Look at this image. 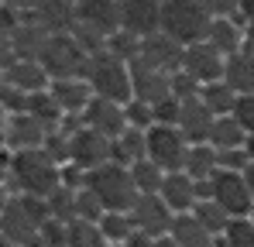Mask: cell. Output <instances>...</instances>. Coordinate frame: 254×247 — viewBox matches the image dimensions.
I'll return each mask as SVG.
<instances>
[{
	"label": "cell",
	"instance_id": "obj_15",
	"mask_svg": "<svg viewBox=\"0 0 254 247\" xmlns=\"http://www.w3.org/2000/svg\"><path fill=\"white\" fill-rule=\"evenodd\" d=\"M79 121H83V127L103 134V137H110V141L127 127L124 103H114V100H103V96H93V100L86 103V110L79 114Z\"/></svg>",
	"mask_w": 254,
	"mask_h": 247
},
{
	"label": "cell",
	"instance_id": "obj_57",
	"mask_svg": "<svg viewBox=\"0 0 254 247\" xmlns=\"http://www.w3.org/2000/svg\"><path fill=\"white\" fill-rule=\"evenodd\" d=\"M0 89H3V72H0Z\"/></svg>",
	"mask_w": 254,
	"mask_h": 247
},
{
	"label": "cell",
	"instance_id": "obj_23",
	"mask_svg": "<svg viewBox=\"0 0 254 247\" xmlns=\"http://www.w3.org/2000/svg\"><path fill=\"white\" fill-rule=\"evenodd\" d=\"M169 237L179 247H216V237L192 216V213H175L169 227Z\"/></svg>",
	"mask_w": 254,
	"mask_h": 247
},
{
	"label": "cell",
	"instance_id": "obj_55",
	"mask_svg": "<svg viewBox=\"0 0 254 247\" xmlns=\"http://www.w3.org/2000/svg\"><path fill=\"white\" fill-rule=\"evenodd\" d=\"M0 247H14V244H10V241H7V237H3V234H0Z\"/></svg>",
	"mask_w": 254,
	"mask_h": 247
},
{
	"label": "cell",
	"instance_id": "obj_31",
	"mask_svg": "<svg viewBox=\"0 0 254 247\" xmlns=\"http://www.w3.org/2000/svg\"><path fill=\"white\" fill-rule=\"evenodd\" d=\"M31 117H38V121L48 127V130H55L59 124H62V110H59V103L52 100V93L48 89H38V93H28V107H24Z\"/></svg>",
	"mask_w": 254,
	"mask_h": 247
},
{
	"label": "cell",
	"instance_id": "obj_56",
	"mask_svg": "<svg viewBox=\"0 0 254 247\" xmlns=\"http://www.w3.org/2000/svg\"><path fill=\"white\" fill-rule=\"evenodd\" d=\"M248 216H251V223H254V206H251V213H248Z\"/></svg>",
	"mask_w": 254,
	"mask_h": 247
},
{
	"label": "cell",
	"instance_id": "obj_30",
	"mask_svg": "<svg viewBox=\"0 0 254 247\" xmlns=\"http://www.w3.org/2000/svg\"><path fill=\"white\" fill-rule=\"evenodd\" d=\"M199 100L210 107L213 117H223V114H230V110H234L237 93H234L223 79H213V82H203V86H199Z\"/></svg>",
	"mask_w": 254,
	"mask_h": 247
},
{
	"label": "cell",
	"instance_id": "obj_20",
	"mask_svg": "<svg viewBox=\"0 0 254 247\" xmlns=\"http://www.w3.org/2000/svg\"><path fill=\"white\" fill-rule=\"evenodd\" d=\"M182 107H179V130H182V137L189 141V144H203L206 137H210V127H213V114L210 107L199 100V96H192V100H179Z\"/></svg>",
	"mask_w": 254,
	"mask_h": 247
},
{
	"label": "cell",
	"instance_id": "obj_2",
	"mask_svg": "<svg viewBox=\"0 0 254 247\" xmlns=\"http://www.w3.org/2000/svg\"><path fill=\"white\" fill-rule=\"evenodd\" d=\"M48 220V203L42 196H21L14 192L0 206V234L14 247H31L38 241V227Z\"/></svg>",
	"mask_w": 254,
	"mask_h": 247
},
{
	"label": "cell",
	"instance_id": "obj_43",
	"mask_svg": "<svg viewBox=\"0 0 254 247\" xmlns=\"http://www.w3.org/2000/svg\"><path fill=\"white\" fill-rule=\"evenodd\" d=\"M172 96L175 100H192V96H199V82L189 79L186 72H172Z\"/></svg>",
	"mask_w": 254,
	"mask_h": 247
},
{
	"label": "cell",
	"instance_id": "obj_48",
	"mask_svg": "<svg viewBox=\"0 0 254 247\" xmlns=\"http://www.w3.org/2000/svg\"><path fill=\"white\" fill-rule=\"evenodd\" d=\"M10 59H14V48H10V35L0 28V72L10 65Z\"/></svg>",
	"mask_w": 254,
	"mask_h": 247
},
{
	"label": "cell",
	"instance_id": "obj_19",
	"mask_svg": "<svg viewBox=\"0 0 254 247\" xmlns=\"http://www.w3.org/2000/svg\"><path fill=\"white\" fill-rule=\"evenodd\" d=\"M52 100L59 103V110L65 117H79L86 110V103L93 100V86L86 82V76H69V79H52L48 82Z\"/></svg>",
	"mask_w": 254,
	"mask_h": 247
},
{
	"label": "cell",
	"instance_id": "obj_10",
	"mask_svg": "<svg viewBox=\"0 0 254 247\" xmlns=\"http://www.w3.org/2000/svg\"><path fill=\"white\" fill-rule=\"evenodd\" d=\"M103 162H110V137H103V134H96V130H89V127H76V130H69V162L65 165H76V168H100Z\"/></svg>",
	"mask_w": 254,
	"mask_h": 247
},
{
	"label": "cell",
	"instance_id": "obj_13",
	"mask_svg": "<svg viewBox=\"0 0 254 247\" xmlns=\"http://www.w3.org/2000/svg\"><path fill=\"white\" fill-rule=\"evenodd\" d=\"M45 134H48V127L24 110V114H10L7 117V127L0 134V144L7 151H31V148H42L45 144Z\"/></svg>",
	"mask_w": 254,
	"mask_h": 247
},
{
	"label": "cell",
	"instance_id": "obj_29",
	"mask_svg": "<svg viewBox=\"0 0 254 247\" xmlns=\"http://www.w3.org/2000/svg\"><path fill=\"white\" fill-rule=\"evenodd\" d=\"M244 141H248L244 127L234 121L230 114H223V117H213V127H210V137H206V144H213L216 151H230V148H244Z\"/></svg>",
	"mask_w": 254,
	"mask_h": 247
},
{
	"label": "cell",
	"instance_id": "obj_44",
	"mask_svg": "<svg viewBox=\"0 0 254 247\" xmlns=\"http://www.w3.org/2000/svg\"><path fill=\"white\" fill-rule=\"evenodd\" d=\"M179 107H182V103H179L175 96L158 100V103L151 107V110H155V124H172V127H175V124H179Z\"/></svg>",
	"mask_w": 254,
	"mask_h": 247
},
{
	"label": "cell",
	"instance_id": "obj_50",
	"mask_svg": "<svg viewBox=\"0 0 254 247\" xmlns=\"http://www.w3.org/2000/svg\"><path fill=\"white\" fill-rule=\"evenodd\" d=\"M241 52H248L254 59V28H244V41H241Z\"/></svg>",
	"mask_w": 254,
	"mask_h": 247
},
{
	"label": "cell",
	"instance_id": "obj_14",
	"mask_svg": "<svg viewBox=\"0 0 254 247\" xmlns=\"http://www.w3.org/2000/svg\"><path fill=\"white\" fill-rule=\"evenodd\" d=\"M130 96L155 107L158 100L172 96V76L155 69V65H148V62H141V59H134L130 62Z\"/></svg>",
	"mask_w": 254,
	"mask_h": 247
},
{
	"label": "cell",
	"instance_id": "obj_45",
	"mask_svg": "<svg viewBox=\"0 0 254 247\" xmlns=\"http://www.w3.org/2000/svg\"><path fill=\"white\" fill-rule=\"evenodd\" d=\"M216 155H220V168H227V172H244L251 165L244 148H230V151H216Z\"/></svg>",
	"mask_w": 254,
	"mask_h": 247
},
{
	"label": "cell",
	"instance_id": "obj_39",
	"mask_svg": "<svg viewBox=\"0 0 254 247\" xmlns=\"http://www.w3.org/2000/svg\"><path fill=\"white\" fill-rule=\"evenodd\" d=\"M124 117H127V127H137V130H148L151 124H155V110H151V103H144V100H127L124 103Z\"/></svg>",
	"mask_w": 254,
	"mask_h": 247
},
{
	"label": "cell",
	"instance_id": "obj_47",
	"mask_svg": "<svg viewBox=\"0 0 254 247\" xmlns=\"http://www.w3.org/2000/svg\"><path fill=\"white\" fill-rule=\"evenodd\" d=\"M234 21H237L241 28H254V0H237V14H234Z\"/></svg>",
	"mask_w": 254,
	"mask_h": 247
},
{
	"label": "cell",
	"instance_id": "obj_53",
	"mask_svg": "<svg viewBox=\"0 0 254 247\" xmlns=\"http://www.w3.org/2000/svg\"><path fill=\"white\" fill-rule=\"evenodd\" d=\"M155 247H179V244H175L169 234H165V237H158V241H155Z\"/></svg>",
	"mask_w": 254,
	"mask_h": 247
},
{
	"label": "cell",
	"instance_id": "obj_40",
	"mask_svg": "<svg viewBox=\"0 0 254 247\" xmlns=\"http://www.w3.org/2000/svg\"><path fill=\"white\" fill-rule=\"evenodd\" d=\"M65 234H69V223L48 216L42 227H38V244L42 247H65Z\"/></svg>",
	"mask_w": 254,
	"mask_h": 247
},
{
	"label": "cell",
	"instance_id": "obj_5",
	"mask_svg": "<svg viewBox=\"0 0 254 247\" xmlns=\"http://www.w3.org/2000/svg\"><path fill=\"white\" fill-rule=\"evenodd\" d=\"M86 82L93 86V96H103V100H114V103H127L130 100V65L114 59L110 52L89 55Z\"/></svg>",
	"mask_w": 254,
	"mask_h": 247
},
{
	"label": "cell",
	"instance_id": "obj_54",
	"mask_svg": "<svg viewBox=\"0 0 254 247\" xmlns=\"http://www.w3.org/2000/svg\"><path fill=\"white\" fill-rule=\"evenodd\" d=\"M7 117H10V114H7V110L0 107V134H3V127H7Z\"/></svg>",
	"mask_w": 254,
	"mask_h": 247
},
{
	"label": "cell",
	"instance_id": "obj_49",
	"mask_svg": "<svg viewBox=\"0 0 254 247\" xmlns=\"http://www.w3.org/2000/svg\"><path fill=\"white\" fill-rule=\"evenodd\" d=\"M155 241H158V237H148V234L134 230V234H130V237H127V241H124L121 247H155Z\"/></svg>",
	"mask_w": 254,
	"mask_h": 247
},
{
	"label": "cell",
	"instance_id": "obj_59",
	"mask_svg": "<svg viewBox=\"0 0 254 247\" xmlns=\"http://www.w3.org/2000/svg\"><path fill=\"white\" fill-rule=\"evenodd\" d=\"M72 3H76V0H72Z\"/></svg>",
	"mask_w": 254,
	"mask_h": 247
},
{
	"label": "cell",
	"instance_id": "obj_7",
	"mask_svg": "<svg viewBox=\"0 0 254 247\" xmlns=\"http://www.w3.org/2000/svg\"><path fill=\"white\" fill-rule=\"evenodd\" d=\"M186 151H189V141L182 137L179 127H172V124H151L144 130V158L155 162L162 172H182Z\"/></svg>",
	"mask_w": 254,
	"mask_h": 247
},
{
	"label": "cell",
	"instance_id": "obj_52",
	"mask_svg": "<svg viewBox=\"0 0 254 247\" xmlns=\"http://www.w3.org/2000/svg\"><path fill=\"white\" fill-rule=\"evenodd\" d=\"M244 151H248V158L254 162V134H248V141H244Z\"/></svg>",
	"mask_w": 254,
	"mask_h": 247
},
{
	"label": "cell",
	"instance_id": "obj_22",
	"mask_svg": "<svg viewBox=\"0 0 254 247\" xmlns=\"http://www.w3.org/2000/svg\"><path fill=\"white\" fill-rule=\"evenodd\" d=\"M3 79L17 86L21 93H38V89H48L52 82L38 59H10V65L3 69Z\"/></svg>",
	"mask_w": 254,
	"mask_h": 247
},
{
	"label": "cell",
	"instance_id": "obj_41",
	"mask_svg": "<svg viewBox=\"0 0 254 247\" xmlns=\"http://www.w3.org/2000/svg\"><path fill=\"white\" fill-rule=\"evenodd\" d=\"M103 216V206H100V199L89 192V189H76V220H89V223H96Z\"/></svg>",
	"mask_w": 254,
	"mask_h": 247
},
{
	"label": "cell",
	"instance_id": "obj_33",
	"mask_svg": "<svg viewBox=\"0 0 254 247\" xmlns=\"http://www.w3.org/2000/svg\"><path fill=\"white\" fill-rule=\"evenodd\" d=\"M130 179H134V189H137V196H155V192L162 189V179H165V172H162V168H158L155 162L141 158V162L130 165Z\"/></svg>",
	"mask_w": 254,
	"mask_h": 247
},
{
	"label": "cell",
	"instance_id": "obj_8",
	"mask_svg": "<svg viewBox=\"0 0 254 247\" xmlns=\"http://www.w3.org/2000/svg\"><path fill=\"white\" fill-rule=\"evenodd\" d=\"M210 199L227 216H248L254 206V196L251 189H248V182H244V175L241 172H227V168H216L210 179Z\"/></svg>",
	"mask_w": 254,
	"mask_h": 247
},
{
	"label": "cell",
	"instance_id": "obj_46",
	"mask_svg": "<svg viewBox=\"0 0 254 247\" xmlns=\"http://www.w3.org/2000/svg\"><path fill=\"white\" fill-rule=\"evenodd\" d=\"M203 7L210 10V17H234L237 14V0H203Z\"/></svg>",
	"mask_w": 254,
	"mask_h": 247
},
{
	"label": "cell",
	"instance_id": "obj_12",
	"mask_svg": "<svg viewBox=\"0 0 254 247\" xmlns=\"http://www.w3.org/2000/svg\"><path fill=\"white\" fill-rule=\"evenodd\" d=\"M127 213H130V220H134V230H141V234H148V237H165L172 220H175V213L162 203L158 192H155V196H137Z\"/></svg>",
	"mask_w": 254,
	"mask_h": 247
},
{
	"label": "cell",
	"instance_id": "obj_3",
	"mask_svg": "<svg viewBox=\"0 0 254 247\" xmlns=\"http://www.w3.org/2000/svg\"><path fill=\"white\" fill-rule=\"evenodd\" d=\"M83 185L100 199L103 213L114 209V213H127L134 199H137V189H134V179H130V168L117 162H103L100 168H89L83 179Z\"/></svg>",
	"mask_w": 254,
	"mask_h": 247
},
{
	"label": "cell",
	"instance_id": "obj_32",
	"mask_svg": "<svg viewBox=\"0 0 254 247\" xmlns=\"http://www.w3.org/2000/svg\"><path fill=\"white\" fill-rule=\"evenodd\" d=\"M216 247H254V223L251 216H230L223 234L216 237Z\"/></svg>",
	"mask_w": 254,
	"mask_h": 247
},
{
	"label": "cell",
	"instance_id": "obj_34",
	"mask_svg": "<svg viewBox=\"0 0 254 247\" xmlns=\"http://www.w3.org/2000/svg\"><path fill=\"white\" fill-rule=\"evenodd\" d=\"M96 227H100V234L107 237V244H124L127 237L134 234L130 213H114V209H107V213L96 220Z\"/></svg>",
	"mask_w": 254,
	"mask_h": 247
},
{
	"label": "cell",
	"instance_id": "obj_38",
	"mask_svg": "<svg viewBox=\"0 0 254 247\" xmlns=\"http://www.w3.org/2000/svg\"><path fill=\"white\" fill-rule=\"evenodd\" d=\"M189 213H192V216H196V220H199V223L210 230L213 237H220V234H223V227H227V220H230V216H227L220 206L213 203V199H199V203L192 206Z\"/></svg>",
	"mask_w": 254,
	"mask_h": 247
},
{
	"label": "cell",
	"instance_id": "obj_4",
	"mask_svg": "<svg viewBox=\"0 0 254 247\" xmlns=\"http://www.w3.org/2000/svg\"><path fill=\"white\" fill-rule=\"evenodd\" d=\"M210 21L213 17L203 7V0H165L162 3V31L182 48L206 38Z\"/></svg>",
	"mask_w": 254,
	"mask_h": 247
},
{
	"label": "cell",
	"instance_id": "obj_21",
	"mask_svg": "<svg viewBox=\"0 0 254 247\" xmlns=\"http://www.w3.org/2000/svg\"><path fill=\"white\" fill-rule=\"evenodd\" d=\"M158 196L172 213H189L196 206V179H189L186 172H165Z\"/></svg>",
	"mask_w": 254,
	"mask_h": 247
},
{
	"label": "cell",
	"instance_id": "obj_17",
	"mask_svg": "<svg viewBox=\"0 0 254 247\" xmlns=\"http://www.w3.org/2000/svg\"><path fill=\"white\" fill-rule=\"evenodd\" d=\"M28 17L45 35H69L76 28V3L72 0H38L28 10Z\"/></svg>",
	"mask_w": 254,
	"mask_h": 247
},
{
	"label": "cell",
	"instance_id": "obj_28",
	"mask_svg": "<svg viewBox=\"0 0 254 247\" xmlns=\"http://www.w3.org/2000/svg\"><path fill=\"white\" fill-rule=\"evenodd\" d=\"M220 168V155H216V148L213 144H189V151H186V162H182V172L189 175V179H213V172Z\"/></svg>",
	"mask_w": 254,
	"mask_h": 247
},
{
	"label": "cell",
	"instance_id": "obj_9",
	"mask_svg": "<svg viewBox=\"0 0 254 247\" xmlns=\"http://www.w3.org/2000/svg\"><path fill=\"white\" fill-rule=\"evenodd\" d=\"M76 28H83L96 38H107L121 31V0H76Z\"/></svg>",
	"mask_w": 254,
	"mask_h": 247
},
{
	"label": "cell",
	"instance_id": "obj_42",
	"mask_svg": "<svg viewBox=\"0 0 254 247\" xmlns=\"http://www.w3.org/2000/svg\"><path fill=\"white\" fill-rule=\"evenodd\" d=\"M230 117L244 127V134H254V93H248V96H237V100H234Z\"/></svg>",
	"mask_w": 254,
	"mask_h": 247
},
{
	"label": "cell",
	"instance_id": "obj_6",
	"mask_svg": "<svg viewBox=\"0 0 254 247\" xmlns=\"http://www.w3.org/2000/svg\"><path fill=\"white\" fill-rule=\"evenodd\" d=\"M38 62L48 72V79H69V76H86L89 55L72 35H48L38 52Z\"/></svg>",
	"mask_w": 254,
	"mask_h": 247
},
{
	"label": "cell",
	"instance_id": "obj_36",
	"mask_svg": "<svg viewBox=\"0 0 254 247\" xmlns=\"http://www.w3.org/2000/svg\"><path fill=\"white\" fill-rule=\"evenodd\" d=\"M103 52H110L114 59H121V62H127V65H130V62H134V59L141 55V38L121 28V31H114V35L107 38Z\"/></svg>",
	"mask_w": 254,
	"mask_h": 247
},
{
	"label": "cell",
	"instance_id": "obj_25",
	"mask_svg": "<svg viewBox=\"0 0 254 247\" xmlns=\"http://www.w3.org/2000/svg\"><path fill=\"white\" fill-rule=\"evenodd\" d=\"M45 38H48V35H45L42 28H38L28 14H21L17 28L10 31V48H14V59H38Z\"/></svg>",
	"mask_w": 254,
	"mask_h": 247
},
{
	"label": "cell",
	"instance_id": "obj_24",
	"mask_svg": "<svg viewBox=\"0 0 254 247\" xmlns=\"http://www.w3.org/2000/svg\"><path fill=\"white\" fill-rule=\"evenodd\" d=\"M223 82H227L237 96L254 93V59L248 55V52L227 55V62H223Z\"/></svg>",
	"mask_w": 254,
	"mask_h": 247
},
{
	"label": "cell",
	"instance_id": "obj_16",
	"mask_svg": "<svg viewBox=\"0 0 254 247\" xmlns=\"http://www.w3.org/2000/svg\"><path fill=\"white\" fill-rule=\"evenodd\" d=\"M121 28L137 38L162 31V0H121Z\"/></svg>",
	"mask_w": 254,
	"mask_h": 247
},
{
	"label": "cell",
	"instance_id": "obj_51",
	"mask_svg": "<svg viewBox=\"0 0 254 247\" xmlns=\"http://www.w3.org/2000/svg\"><path fill=\"white\" fill-rule=\"evenodd\" d=\"M241 175H244V182H248V189H251V196H254V162L248 165V168H244Z\"/></svg>",
	"mask_w": 254,
	"mask_h": 247
},
{
	"label": "cell",
	"instance_id": "obj_58",
	"mask_svg": "<svg viewBox=\"0 0 254 247\" xmlns=\"http://www.w3.org/2000/svg\"><path fill=\"white\" fill-rule=\"evenodd\" d=\"M162 3H165V0H162Z\"/></svg>",
	"mask_w": 254,
	"mask_h": 247
},
{
	"label": "cell",
	"instance_id": "obj_18",
	"mask_svg": "<svg viewBox=\"0 0 254 247\" xmlns=\"http://www.w3.org/2000/svg\"><path fill=\"white\" fill-rule=\"evenodd\" d=\"M137 59L172 76V72H179V65H182V45L172 41L165 31H155V35L141 38V55H137Z\"/></svg>",
	"mask_w": 254,
	"mask_h": 247
},
{
	"label": "cell",
	"instance_id": "obj_35",
	"mask_svg": "<svg viewBox=\"0 0 254 247\" xmlns=\"http://www.w3.org/2000/svg\"><path fill=\"white\" fill-rule=\"evenodd\" d=\"M65 247H110L107 237L100 234L96 223L89 220H72L69 223V234H65Z\"/></svg>",
	"mask_w": 254,
	"mask_h": 247
},
{
	"label": "cell",
	"instance_id": "obj_1",
	"mask_svg": "<svg viewBox=\"0 0 254 247\" xmlns=\"http://www.w3.org/2000/svg\"><path fill=\"white\" fill-rule=\"evenodd\" d=\"M59 185H62V165H55L42 148L10 155V189L14 192L48 199Z\"/></svg>",
	"mask_w": 254,
	"mask_h": 247
},
{
	"label": "cell",
	"instance_id": "obj_11",
	"mask_svg": "<svg viewBox=\"0 0 254 247\" xmlns=\"http://www.w3.org/2000/svg\"><path fill=\"white\" fill-rule=\"evenodd\" d=\"M223 62H227V55H220L210 41H196V45H186V48H182V65H179V72H186L189 79H196L203 86V82L223 79Z\"/></svg>",
	"mask_w": 254,
	"mask_h": 247
},
{
	"label": "cell",
	"instance_id": "obj_26",
	"mask_svg": "<svg viewBox=\"0 0 254 247\" xmlns=\"http://www.w3.org/2000/svg\"><path fill=\"white\" fill-rule=\"evenodd\" d=\"M220 55H234L241 52V41H244V28L234 21V17H213L210 28H206V38Z\"/></svg>",
	"mask_w": 254,
	"mask_h": 247
},
{
	"label": "cell",
	"instance_id": "obj_27",
	"mask_svg": "<svg viewBox=\"0 0 254 247\" xmlns=\"http://www.w3.org/2000/svg\"><path fill=\"white\" fill-rule=\"evenodd\" d=\"M144 158V130H137V127H124L114 141H110V162L117 165H130L141 162Z\"/></svg>",
	"mask_w": 254,
	"mask_h": 247
},
{
	"label": "cell",
	"instance_id": "obj_37",
	"mask_svg": "<svg viewBox=\"0 0 254 247\" xmlns=\"http://www.w3.org/2000/svg\"><path fill=\"white\" fill-rule=\"evenodd\" d=\"M45 203H48V216H55V220H62V223H72V220H76V189L59 185Z\"/></svg>",
	"mask_w": 254,
	"mask_h": 247
}]
</instances>
